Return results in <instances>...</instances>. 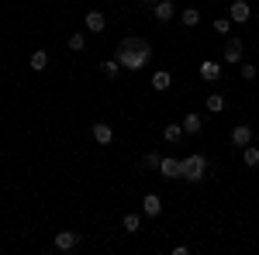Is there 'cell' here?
<instances>
[{"mask_svg": "<svg viewBox=\"0 0 259 255\" xmlns=\"http://www.w3.org/2000/svg\"><path fill=\"white\" fill-rule=\"evenodd\" d=\"M83 24H87V31H94V35H100V31L107 28V18H104L100 11H87V18H83Z\"/></svg>", "mask_w": 259, "mask_h": 255, "instance_id": "cell-10", "label": "cell"}, {"mask_svg": "<svg viewBox=\"0 0 259 255\" xmlns=\"http://www.w3.org/2000/svg\"><path fill=\"white\" fill-rule=\"evenodd\" d=\"M221 107H225V97H221V93H211V97H207V111H211V114H218Z\"/></svg>", "mask_w": 259, "mask_h": 255, "instance_id": "cell-22", "label": "cell"}, {"mask_svg": "<svg viewBox=\"0 0 259 255\" xmlns=\"http://www.w3.org/2000/svg\"><path fill=\"white\" fill-rule=\"evenodd\" d=\"M207 173V159L200 156V152H190V156L183 159V179L187 183H200Z\"/></svg>", "mask_w": 259, "mask_h": 255, "instance_id": "cell-2", "label": "cell"}, {"mask_svg": "<svg viewBox=\"0 0 259 255\" xmlns=\"http://www.w3.org/2000/svg\"><path fill=\"white\" fill-rule=\"evenodd\" d=\"M180 124H183V131H187V135H197L200 128H204V118H200V114H194V111H190V114H187V118L180 121Z\"/></svg>", "mask_w": 259, "mask_h": 255, "instance_id": "cell-13", "label": "cell"}, {"mask_svg": "<svg viewBox=\"0 0 259 255\" xmlns=\"http://www.w3.org/2000/svg\"><path fill=\"white\" fill-rule=\"evenodd\" d=\"M90 135H94V141H97V145H111V141H114V128H111L107 121H94Z\"/></svg>", "mask_w": 259, "mask_h": 255, "instance_id": "cell-5", "label": "cell"}, {"mask_svg": "<svg viewBox=\"0 0 259 255\" xmlns=\"http://www.w3.org/2000/svg\"><path fill=\"white\" fill-rule=\"evenodd\" d=\"M218 76H221V66L214 59H204V66H200V79H204V83H214Z\"/></svg>", "mask_w": 259, "mask_h": 255, "instance_id": "cell-12", "label": "cell"}, {"mask_svg": "<svg viewBox=\"0 0 259 255\" xmlns=\"http://www.w3.org/2000/svg\"><path fill=\"white\" fill-rule=\"evenodd\" d=\"M100 69H104V76H107V79H114L121 73V62L118 59H107V62H100Z\"/></svg>", "mask_w": 259, "mask_h": 255, "instance_id": "cell-21", "label": "cell"}, {"mask_svg": "<svg viewBox=\"0 0 259 255\" xmlns=\"http://www.w3.org/2000/svg\"><path fill=\"white\" fill-rule=\"evenodd\" d=\"M197 21H200V11H197V7H183V11H180V24H183V28H194Z\"/></svg>", "mask_w": 259, "mask_h": 255, "instance_id": "cell-15", "label": "cell"}, {"mask_svg": "<svg viewBox=\"0 0 259 255\" xmlns=\"http://www.w3.org/2000/svg\"><path fill=\"white\" fill-rule=\"evenodd\" d=\"M232 145H239V148L252 145V124H235L232 128Z\"/></svg>", "mask_w": 259, "mask_h": 255, "instance_id": "cell-9", "label": "cell"}, {"mask_svg": "<svg viewBox=\"0 0 259 255\" xmlns=\"http://www.w3.org/2000/svg\"><path fill=\"white\" fill-rule=\"evenodd\" d=\"M159 162H162V156H156V152H149V156L142 159V166H145V169H159Z\"/></svg>", "mask_w": 259, "mask_h": 255, "instance_id": "cell-23", "label": "cell"}, {"mask_svg": "<svg viewBox=\"0 0 259 255\" xmlns=\"http://www.w3.org/2000/svg\"><path fill=\"white\" fill-rule=\"evenodd\" d=\"M228 14H232V21H235V24H245V21L252 18V7H249L245 0H232V7H228Z\"/></svg>", "mask_w": 259, "mask_h": 255, "instance_id": "cell-8", "label": "cell"}, {"mask_svg": "<svg viewBox=\"0 0 259 255\" xmlns=\"http://www.w3.org/2000/svg\"><path fill=\"white\" fill-rule=\"evenodd\" d=\"M152 14H156L159 24H166V21L177 18V4H173V0H156V4H152Z\"/></svg>", "mask_w": 259, "mask_h": 255, "instance_id": "cell-4", "label": "cell"}, {"mask_svg": "<svg viewBox=\"0 0 259 255\" xmlns=\"http://www.w3.org/2000/svg\"><path fill=\"white\" fill-rule=\"evenodd\" d=\"M121 228H124L128 235H135V231L142 228V217H139V214H124V221H121Z\"/></svg>", "mask_w": 259, "mask_h": 255, "instance_id": "cell-20", "label": "cell"}, {"mask_svg": "<svg viewBox=\"0 0 259 255\" xmlns=\"http://www.w3.org/2000/svg\"><path fill=\"white\" fill-rule=\"evenodd\" d=\"M142 4H149V7H152V4H156V0H142Z\"/></svg>", "mask_w": 259, "mask_h": 255, "instance_id": "cell-26", "label": "cell"}, {"mask_svg": "<svg viewBox=\"0 0 259 255\" xmlns=\"http://www.w3.org/2000/svg\"><path fill=\"white\" fill-rule=\"evenodd\" d=\"M242 162H245L249 169H256V166H259V148H256V145H245V148H242Z\"/></svg>", "mask_w": 259, "mask_h": 255, "instance_id": "cell-16", "label": "cell"}, {"mask_svg": "<svg viewBox=\"0 0 259 255\" xmlns=\"http://www.w3.org/2000/svg\"><path fill=\"white\" fill-rule=\"evenodd\" d=\"M28 66H31L35 73L49 69V52H45V48H35V52H31V59H28Z\"/></svg>", "mask_w": 259, "mask_h": 255, "instance_id": "cell-14", "label": "cell"}, {"mask_svg": "<svg viewBox=\"0 0 259 255\" xmlns=\"http://www.w3.org/2000/svg\"><path fill=\"white\" fill-rule=\"evenodd\" d=\"M159 173L166 179H183V159H169V156H166L159 162Z\"/></svg>", "mask_w": 259, "mask_h": 255, "instance_id": "cell-6", "label": "cell"}, {"mask_svg": "<svg viewBox=\"0 0 259 255\" xmlns=\"http://www.w3.org/2000/svg\"><path fill=\"white\" fill-rule=\"evenodd\" d=\"M259 76V66H252V62H242V79H256Z\"/></svg>", "mask_w": 259, "mask_h": 255, "instance_id": "cell-24", "label": "cell"}, {"mask_svg": "<svg viewBox=\"0 0 259 255\" xmlns=\"http://www.w3.org/2000/svg\"><path fill=\"white\" fill-rule=\"evenodd\" d=\"M183 135H187V131H183V124H166V128H162V138H166L169 145H173V141H180Z\"/></svg>", "mask_w": 259, "mask_h": 255, "instance_id": "cell-17", "label": "cell"}, {"mask_svg": "<svg viewBox=\"0 0 259 255\" xmlns=\"http://www.w3.org/2000/svg\"><path fill=\"white\" fill-rule=\"evenodd\" d=\"M214 31H218V35H228V31H232V21H228V18H218V21H214Z\"/></svg>", "mask_w": 259, "mask_h": 255, "instance_id": "cell-25", "label": "cell"}, {"mask_svg": "<svg viewBox=\"0 0 259 255\" xmlns=\"http://www.w3.org/2000/svg\"><path fill=\"white\" fill-rule=\"evenodd\" d=\"M59 252H73L76 245H80V235L76 231H56V241H52Z\"/></svg>", "mask_w": 259, "mask_h": 255, "instance_id": "cell-7", "label": "cell"}, {"mask_svg": "<svg viewBox=\"0 0 259 255\" xmlns=\"http://www.w3.org/2000/svg\"><path fill=\"white\" fill-rule=\"evenodd\" d=\"M66 45H69V52H83V48H87V35H80V31H73V35L66 38Z\"/></svg>", "mask_w": 259, "mask_h": 255, "instance_id": "cell-19", "label": "cell"}, {"mask_svg": "<svg viewBox=\"0 0 259 255\" xmlns=\"http://www.w3.org/2000/svg\"><path fill=\"white\" fill-rule=\"evenodd\" d=\"M142 211L149 217H159L162 214V196L159 193H145V200H142Z\"/></svg>", "mask_w": 259, "mask_h": 255, "instance_id": "cell-11", "label": "cell"}, {"mask_svg": "<svg viewBox=\"0 0 259 255\" xmlns=\"http://www.w3.org/2000/svg\"><path fill=\"white\" fill-rule=\"evenodd\" d=\"M114 59L121 62V69L139 73L142 66H149V59H152V45H149L145 38H121L118 56H114Z\"/></svg>", "mask_w": 259, "mask_h": 255, "instance_id": "cell-1", "label": "cell"}, {"mask_svg": "<svg viewBox=\"0 0 259 255\" xmlns=\"http://www.w3.org/2000/svg\"><path fill=\"white\" fill-rule=\"evenodd\" d=\"M169 83H173V76H169L166 69H159V73H152V90H169Z\"/></svg>", "mask_w": 259, "mask_h": 255, "instance_id": "cell-18", "label": "cell"}, {"mask_svg": "<svg viewBox=\"0 0 259 255\" xmlns=\"http://www.w3.org/2000/svg\"><path fill=\"white\" fill-rule=\"evenodd\" d=\"M242 56H245V45H242V38H228V41H225V62H228V66H239Z\"/></svg>", "mask_w": 259, "mask_h": 255, "instance_id": "cell-3", "label": "cell"}]
</instances>
